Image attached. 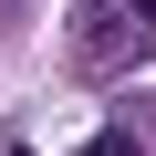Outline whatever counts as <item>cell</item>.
Wrapping results in <instances>:
<instances>
[{"mask_svg":"<svg viewBox=\"0 0 156 156\" xmlns=\"http://www.w3.org/2000/svg\"><path fill=\"white\" fill-rule=\"evenodd\" d=\"M83 156H146V146H135V125H104V135H94Z\"/></svg>","mask_w":156,"mask_h":156,"instance_id":"cell-1","label":"cell"},{"mask_svg":"<svg viewBox=\"0 0 156 156\" xmlns=\"http://www.w3.org/2000/svg\"><path fill=\"white\" fill-rule=\"evenodd\" d=\"M0 156H31V146H21V135H11V146H0Z\"/></svg>","mask_w":156,"mask_h":156,"instance_id":"cell-2","label":"cell"}]
</instances>
